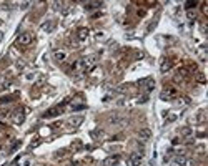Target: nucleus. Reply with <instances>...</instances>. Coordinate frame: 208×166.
I'll use <instances>...</instances> for the list:
<instances>
[{
	"mask_svg": "<svg viewBox=\"0 0 208 166\" xmlns=\"http://www.w3.org/2000/svg\"><path fill=\"white\" fill-rule=\"evenodd\" d=\"M138 138H140L142 141H145V143L150 141L152 140V130L150 128H142L140 131H138Z\"/></svg>",
	"mask_w": 208,
	"mask_h": 166,
	"instance_id": "20e7f679",
	"label": "nucleus"
},
{
	"mask_svg": "<svg viewBox=\"0 0 208 166\" xmlns=\"http://www.w3.org/2000/svg\"><path fill=\"white\" fill-rule=\"evenodd\" d=\"M117 91H118V93H125V91H127V87H125V85H122V87L117 88Z\"/></svg>",
	"mask_w": 208,
	"mask_h": 166,
	"instance_id": "aec40b11",
	"label": "nucleus"
},
{
	"mask_svg": "<svg viewBox=\"0 0 208 166\" xmlns=\"http://www.w3.org/2000/svg\"><path fill=\"white\" fill-rule=\"evenodd\" d=\"M72 148H73V149H78V148H82V143H80V141H75V143L72 145Z\"/></svg>",
	"mask_w": 208,
	"mask_h": 166,
	"instance_id": "6ab92c4d",
	"label": "nucleus"
},
{
	"mask_svg": "<svg viewBox=\"0 0 208 166\" xmlns=\"http://www.w3.org/2000/svg\"><path fill=\"white\" fill-rule=\"evenodd\" d=\"M65 154H67V151H65V149H60V151H57L55 158H63Z\"/></svg>",
	"mask_w": 208,
	"mask_h": 166,
	"instance_id": "a211bd4d",
	"label": "nucleus"
},
{
	"mask_svg": "<svg viewBox=\"0 0 208 166\" xmlns=\"http://www.w3.org/2000/svg\"><path fill=\"white\" fill-rule=\"evenodd\" d=\"M195 17H196V13L193 10H188V18H195Z\"/></svg>",
	"mask_w": 208,
	"mask_h": 166,
	"instance_id": "412c9836",
	"label": "nucleus"
},
{
	"mask_svg": "<svg viewBox=\"0 0 208 166\" xmlns=\"http://www.w3.org/2000/svg\"><path fill=\"white\" fill-rule=\"evenodd\" d=\"M73 166H75V165H73Z\"/></svg>",
	"mask_w": 208,
	"mask_h": 166,
	"instance_id": "a878e982",
	"label": "nucleus"
},
{
	"mask_svg": "<svg viewBox=\"0 0 208 166\" xmlns=\"http://www.w3.org/2000/svg\"><path fill=\"white\" fill-rule=\"evenodd\" d=\"M205 120V113H200L198 115V121H203Z\"/></svg>",
	"mask_w": 208,
	"mask_h": 166,
	"instance_id": "4be33fe9",
	"label": "nucleus"
},
{
	"mask_svg": "<svg viewBox=\"0 0 208 166\" xmlns=\"http://www.w3.org/2000/svg\"><path fill=\"white\" fill-rule=\"evenodd\" d=\"M120 163V156L117 154V156H108V158H105L102 161V166H117Z\"/></svg>",
	"mask_w": 208,
	"mask_h": 166,
	"instance_id": "39448f33",
	"label": "nucleus"
},
{
	"mask_svg": "<svg viewBox=\"0 0 208 166\" xmlns=\"http://www.w3.org/2000/svg\"><path fill=\"white\" fill-rule=\"evenodd\" d=\"M32 40H34V35H32V33L30 32H23L20 35V37H18V43H20V45H30V43H32Z\"/></svg>",
	"mask_w": 208,
	"mask_h": 166,
	"instance_id": "7ed1b4c3",
	"label": "nucleus"
},
{
	"mask_svg": "<svg viewBox=\"0 0 208 166\" xmlns=\"http://www.w3.org/2000/svg\"><path fill=\"white\" fill-rule=\"evenodd\" d=\"M182 135H183V136H190V135H191V130L190 128H183L182 130Z\"/></svg>",
	"mask_w": 208,
	"mask_h": 166,
	"instance_id": "f3484780",
	"label": "nucleus"
},
{
	"mask_svg": "<svg viewBox=\"0 0 208 166\" xmlns=\"http://www.w3.org/2000/svg\"><path fill=\"white\" fill-rule=\"evenodd\" d=\"M193 5H196L195 2H188V4H187V8H193Z\"/></svg>",
	"mask_w": 208,
	"mask_h": 166,
	"instance_id": "5701e85b",
	"label": "nucleus"
},
{
	"mask_svg": "<svg viewBox=\"0 0 208 166\" xmlns=\"http://www.w3.org/2000/svg\"><path fill=\"white\" fill-rule=\"evenodd\" d=\"M140 85H145V91H152L153 88H155V82H153L152 78H145V80H142Z\"/></svg>",
	"mask_w": 208,
	"mask_h": 166,
	"instance_id": "6e6552de",
	"label": "nucleus"
},
{
	"mask_svg": "<svg viewBox=\"0 0 208 166\" xmlns=\"http://www.w3.org/2000/svg\"><path fill=\"white\" fill-rule=\"evenodd\" d=\"M60 113V108H52V110H48L47 113H45V118H52V116H55V115H58Z\"/></svg>",
	"mask_w": 208,
	"mask_h": 166,
	"instance_id": "4468645a",
	"label": "nucleus"
},
{
	"mask_svg": "<svg viewBox=\"0 0 208 166\" xmlns=\"http://www.w3.org/2000/svg\"><path fill=\"white\" fill-rule=\"evenodd\" d=\"M175 93H177V91H175L173 88H168V90H165L161 93V100H170L172 96H175Z\"/></svg>",
	"mask_w": 208,
	"mask_h": 166,
	"instance_id": "f8f14e48",
	"label": "nucleus"
},
{
	"mask_svg": "<svg viewBox=\"0 0 208 166\" xmlns=\"http://www.w3.org/2000/svg\"><path fill=\"white\" fill-rule=\"evenodd\" d=\"M23 120H25L23 110H17V111H15V115H13V123H15V124H20V123H23Z\"/></svg>",
	"mask_w": 208,
	"mask_h": 166,
	"instance_id": "0eeeda50",
	"label": "nucleus"
},
{
	"mask_svg": "<svg viewBox=\"0 0 208 166\" xmlns=\"http://www.w3.org/2000/svg\"><path fill=\"white\" fill-rule=\"evenodd\" d=\"M87 37H88V30H87V28H80V30H78V38H80V40H85Z\"/></svg>",
	"mask_w": 208,
	"mask_h": 166,
	"instance_id": "2eb2a0df",
	"label": "nucleus"
},
{
	"mask_svg": "<svg viewBox=\"0 0 208 166\" xmlns=\"http://www.w3.org/2000/svg\"><path fill=\"white\" fill-rule=\"evenodd\" d=\"M98 7H102V2H90V4H87L88 10H93V8H98Z\"/></svg>",
	"mask_w": 208,
	"mask_h": 166,
	"instance_id": "dca6fc26",
	"label": "nucleus"
},
{
	"mask_svg": "<svg viewBox=\"0 0 208 166\" xmlns=\"http://www.w3.org/2000/svg\"><path fill=\"white\" fill-rule=\"evenodd\" d=\"M53 58H55L57 62H63L65 58H67V53H65L63 50H57L55 53H53Z\"/></svg>",
	"mask_w": 208,
	"mask_h": 166,
	"instance_id": "9d476101",
	"label": "nucleus"
},
{
	"mask_svg": "<svg viewBox=\"0 0 208 166\" xmlns=\"http://www.w3.org/2000/svg\"><path fill=\"white\" fill-rule=\"evenodd\" d=\"M78 65L83 68L85 71H90V70H93V66L97 65V57H88V58H83Z\"/></svg>",
	"mask_w": 208,
	"mask_h": 166,
	"instance_id": "f03ea898",
	"label": "nucleus"
},
{
	"mask_svg": "<svg viewBox=\"0 0 208 166\" xmlns=\"http://www.w3.org/2000/svg\"><path fill=\"white\" fill-rule=\"evenodd\" d=\"M4 40V32H2V30H0V42Z\"/></svg>",
	"mask_w": 208,
	"mask_h": 166,
	"instance_id": "b1692460",
	"label": "nucleus"
},
{
	"mask_svg": "<svg viewBox=\"0 0 208 166\" xmlns=\"http://www.w3.org/2000/svg\"><path fill=\"white\" fill-rule=\"evenodd\" d=\"M53 28H55V22H53V20H50V22H45V23L42 25V30H43L45 33H50Z\"/></svg>",
	"mask_w": 208,
	"mask_h": 166,
	"instance_id": "1a4fd4ad",
	"label": "nucleus"
},
{
	"mask_svg": "<svg viewBox=\"0 0 208 166\" xmlns=\"http://www.w3.org/2000/svg\"><path fill=\"white\" fill-rule=\"evenodd\" d=\"M187 159H188L187 156H183V154H178V156H175L173 163H177V165H178V166H185V163H187Z\"/></svg>",
	"mask_w": 208,
	"mask_h": 166,
	"instance_id": "ddd939ff",
	"label": "nucleus"
},
{
	"mask_svg": "<svg viewBox=\"0 0 208 166\" xmlns=\"http://www.w3.org/2000/svg\"><path fill=\"white\" fill-rule=\"evenodd\" d=\"M143 161V153H132L127 158V166H140Z\"/></svg>",
	"mask_w": 208,
	"mask_h": 166,
	"instance_id": "f257e3e1",
	"label": "nucleus"
},
{
	"mask_svg": "<svg viewBox=\"0 0 208 166\" xmlns=\"http://www.w3.org/2000/svg\"><path fill=\"white\" fill-rule=\"evenodd\" d=\"M170 166H178V165H177V163H172V165Z\"/></svg>",
	"mask_w": 208,
	"mask_h": 166,
	"instance_id": "393cba45",
	"label": "nucleus"
},
{
	"mask_svg": "<svg viewBox=\"0 0 208 166\" xmlns=\"http://www.w3.org/2000/svg\"><path fill=\"white\" fill-rule=\"evenodd\" d=\"M170 68H172V62L165 58V60L161 62V65H160V70H161V73H166V71L170 70Z\"/></svg>",
	"mask_w": 208,
	"mask_h": 166,
	"instance_id": "9b49d317",
	"label": "nucleus"
},
{
	"mask_svg": "<svg viewBox=\"0 0 208 166\" xmlns=\"http://www.w3.org/2000/svg\"><path fill=\"white\" fill-rule=\"evenodd\" d=\"M83 120H85L83 116H72V118L68 120V124H70L72 128H78V126L83 123Z\"/></svg>",
	"mask_w": 208,
	"mask_h": 166,
	"instance_id": "423d86ee",
	"label": "nucleus"
}]
</instances>
